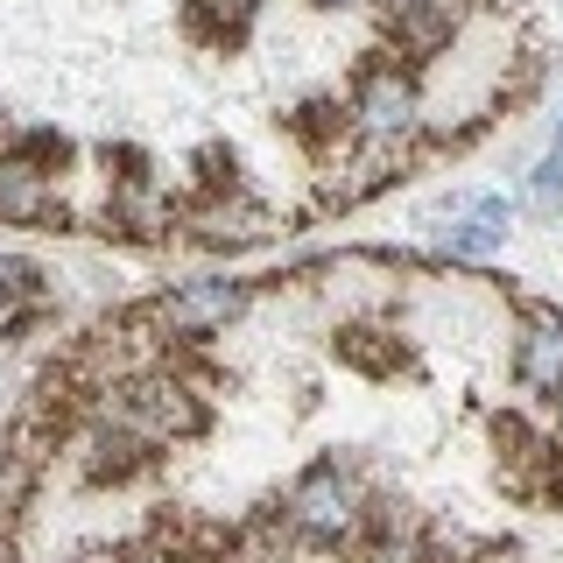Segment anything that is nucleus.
<instances>
[{
    "mask_svg": "<svg viewBox=\"0 0 563 563\" xmlns=\"http://www.w3.org/2000/svg\"><path fill=\"white\" fill-rule=\"evenodd\" d=\"M563 198V128L550 141V155H542V169H536V205H556Z\"/></svg>",
    "mask_w": 563,
    "mask_h": 563,
    "instance_id": "nucleus-12",
    "label": "nucleus"
},
{
    "mask_svg": "<svg viewBox=\"0 0 563 563\" xmlns=\"http://www.w3.org/2000/svg\"><path fill=\"white\" fill-rule=\"evenodd\" d=\"M556 409H563V395H556Z\"/></svg>",
    "mask_w": 563,
    "mask_h": 563,
    "instance_id": "nucleus-14",
    "label": "nucleus"
},
{
    "mask_svg": "<svg viewBox=\"0 0 563 563\" xmlns=\"http://www.w3.org/2000/svg\"><path fill=\"white\" fill-rule=\"evenodd\" d=\"M70 451H78V465H85V479H128V472L148 465V444H141L134 430H120V422H85L78 437H70Z\"/></svg>",
    "mask_w": 563,
    "mask_h": 563,
    "instance_id": "nucleus-8",
    "label": "nucleus"
},
{
    "mask_svg": "<svg viewBox=\"0 0 563 563\" xmlns=\"http://www.w3.org/2000/svg\"><path fill=\"white\" fill-rule=\"evenodd\" d=\"M451 35H457V0H395V14H387V43L409 64L444 57Z\"/></svg>",
    "mask_w": 563,
    "mask_h": 563,
    "instance_id": "nucleus-5",
    "label": "nucleus"
},
{
    "mask_svg": "<svg viewBox=\"0 0 563 563\" xmlns=\"http://www.w3.org/2000/svg\"><path fill=\"white\" fill-rule=\"evenodd\" d=\"M106 395V422H120V430H134L141 444H184V437H205V401L190 395L184 380H169V374H134V380H120V387H99Z\"/></svg>",
    "mask_w": 563,
    "mask_h": 563,
    "instance_id": "nucleus-1",
    "label": "nucleus"
},
{
    "mask_svg": "<svg viewBox=\"0 0 563 563\" xmlns=\"http://www.w3.org/2000/svg\"><path fill=\"white\" fill-rule=\"evenodd\" d=\"M43 219H57V184L43 169L0 155V225H43Z\"/></svg>",
    "mask_w": 563,
    "mask_h": 563,
    "instance_id": "nucleus-9",
    "label": "nucleus"
},
{
    "mask_svg": "<svg viewBox=\"0 0 563 563\" xmlns=\"http://www.w3.org/2000/svg\"><path fill=\"white\" fill-rule=\"evenodd\" d=\"M8 155H14V163H29V169H43V176H57V163L70 155V141L57 128H22V134L8 141Z\"/></svg>",
    "mask_w": 563,
    "mask_h": 563,
    "instance_id": "nucleus-11",
    "label": "nucleus"
},
{
    "mask_svg": "<svg viewBox=\"0 0 563 563\" xmlns=\"http://www.w3.org/2000/svg\"><path fill=\"white\" fill-rule=\"evenodd\" d=\"M246 310H254V282L198 275V282H184V289H169L163 303H155V324H163L169 339H219V331L240 324Z\"/></svg>",
    "mask_w": 563,
    "mask_h": 563,
    "instance_id": "nucleus-3",
    "label": "nucleus"
},
{
    "mask_svg": "<svg viewBox=\"0 0 563 563\" xmlns=\"http://www.w3.org/2000/svg\"><path fill=\"white\" fill-rule=\"evenodd\" d=\"M507 233H515V205L507 198H472L465 211H451V225L437 233V246H444L451 261H486L500 254Z\"/></svg>",
    "mask_w": 563,
    "mask_h": 563,
    "instance_id": "nucleus-6",
    "label": "nucleus"
},
{
    "mask_svg": "<svg viewBox=\"0 0 563 563\" xmlns=\"http://www.w3.org/2000/svg\"><path fill=\"white\" fill-rule=\"evenodd\" d=\"M43 303H49V275L35 268L29 254H8V246H0V310L22 317V310H43Z\"/></svg>",
    "mask_w": 563,
    "mask_h": 563,
    "instance_id": "nucleus-10",
    "label": "nucleus"
},
{
    "mask_svg": "<svg viewBox=\"0 0 563 563\" xmlns=\"http://www.w3.org/2000/svg\"><path fill=\"white\" fill-rule=\"evenodd\" d=\"M317 8H352V0H317Z\"/></svg>",
    "mask_w": 563,
    "mask_h": 563,
    "instance_id": "nucleus-13",
    "label": "nucleus"
},
{
    "mask_svg": "<svg viewBox=\"0 0 563 563\" xmlns=\"http://www.w3.org/2000/svg\"><path fill=\"white\" fill-rule=\"evenodd\" d=\"M282 521H289L296 542H324V550H339V542L366 536V500H360V486H352V472L339 465V457H317L303 479L289 486Z\"/></svg>",
    "mask_w": 563,
    "mask_h": 563,
    "instance_id": "nucleus-2",
    "label": "nucleus"
},
{
    "mask_svg": "<svg viewBox=\"0 0 563 563\" xmlns=\"http://www.w3.org/2000/svg\"><path fill=\"white\" fill-rule=\"evenodd\" d=\"M515 374L536 395H563V310H550V303L528 310L521 345H515Z\"/></svg>",
    "mask_w": 563,
    "mask_h": 563,
    "instance_id": "nucleus-7",
    "label": "nucleus"
},
{
    "mask_svg": "<svg viewBox=\"0 0 563 563\" xmlns=\"http://www.w3.org/2000/svg\"><path fill=\"white\" fill-rule=\"evenodd\" d=\"M422 120V99H416V78L395 64H366L360 85H352V128L366 141H409Z\"/></svg>",
    "mask_w": 563,
    "mask_h": 563,
    "instance_id": "nucleus-4",
    "label": "nucleus"
}]
</instances>
